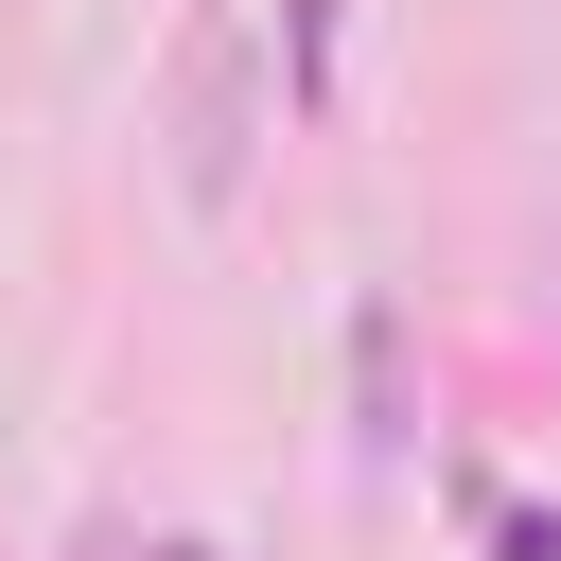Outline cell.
Listing matches in <instances>:
<instances>
[{"label": "cell", "instance_id": "1", "mask_svg": "<svg viewBox=\"0 0 561 561\" xmlns=\"http://www.w3.org/2000/svg\"><path fill=\"white\" fill-rule=\"evenodd\" d=\"M245 158H263V53H245V18H193L175 35V193L228 210Z\"/></svg>", "mask_w": 561, "mask_h": 561}, {"label": "cell", "instance_id": "2", "mask_svg": "<svg viewBox=\"0 0 561 561\" xmlns=\"http://www.w3.org/2000/svg\"><path fill=\"white\" fill-rule=\"evenodd\" d=\"M351 403H368L351 438H368V456H403V316H386V298L351 316Z\"/></svg>", "mask_w": 561, "mask_h": 561}, {"label": "cell", "instance_id": "3", "mask_svg": "<svg viewBox=\"0 0 561 561\" xmlns=\"http://www.w3.org/2000/svg\"><path fill=\"white\" fill-rule=\"evenodd\" d=\"M280 53H298V105H316V88H333V0H298V18H280Z\"/></svg>", "mask_w": 561, "mask_h": 561}, {"label": "cell", "instance_id": "4", "mask_svg": "<svg viewBox=\"0 0 561 561\" xmlns=\"http://www.w3.org/2000/svg\"><path fill=\"white\" fill-rule=\"evenodd\" d=\"M491 561H561V508H508V543Z\"/></svg>", "mask_w": 561, "mask_h": 561}, {"label": "cell", "instance_id": "5", "mask_svg": "<svg viewBox=\"0 0 561 561\" xmlns=\"http://www.w3.org/2000/svg\"><path fill=\"white\" fill-rule=\"evenodd\" d=\"M70 561H140V526H88V543H70Z\"/></svg>", "mask_w": 561, "mask_h": 561}, {"label": "cell", "instance_id": "6", "mask_svg": "<svg viewBox=\"0 0 561 561\" xmlns=\"http://www.w3.org/2000/svg\"><path fill=\"white\" fill-rule=\"evenodd\" d=\"M140 561H193V543H140Z\"/></svg>", "mask_w": 561, "mask_h": 561}]
</instances>
